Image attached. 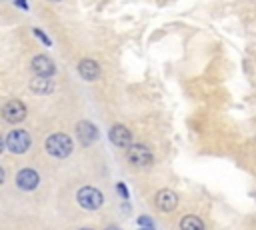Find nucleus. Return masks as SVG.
Instances as JSON below:
<instances>
[{"label":"nucleus","instance_id":"6e6552de","mask_svg":"<svg viewBox=\"0 0 256 230\" xmlns=\"http://www.w3.org/2000/svg\"><path fill=\"white\" fill-rule=\"evenodd\" d=\"M32 70L36 72V76H46V78H52L54 74V62L44 56V54H38L36 58H32Z\"/></svg>","mask_w":256,"mask_h":230},{"label":"nucleus","instance_id":"9d476101","mask_svg":"<svg viewBox=\"0 0 256 230\" xmlns=\"http://www.w3.org/2000/svg\"><path fill=\"white\" fill-rule=\"evenodd\" d=\"M108 138H110V142H112V144H116V146L124 148V146H128V144H130V140H132V134H130V130H128L126 126H122V124H116V126H112V128H110V132H108Z\"/></svg>","mask_w":256,"mask_h":230},{"label":"nucleus","instance_id":"412c9836","mask_svg":"<svg viewBox=\"0 0 256 230\" xmlns=\"http://www.w3.org/2000/svg\"><path fill=\"white\" fill-rule=\"evenodd\" d=\"M82 230H90V228H82Z\"/></svg>","mask_w":256,"mask_h":230},{"label":"nucleus","instance_id":"f257e3e1","mask_svg":"<svg viewBox=\"0 0 256 230\" xmlns=\"http://www.w3.org/2000/svg\"><path fill=\"white\" fill-rule=\"evenodd\" d=\"M46 150L48 154H52L54 158H68L72 152V140L66 134H50L46 138Z\"/></svg>","mask_w":256,"mask_h":230},{"label":"nucleus","instance_id":"7ed1b4c3","mask_svg":"<svg viewBox=\"0 0 256 230\" xmlns=\"http://www.w3.org/2000/svg\"><path fill=\"white\" fill-rule=\"evenodd\" d=\"M76 200H78V204H80L82 208H86V210H98V208L102 206V202H104V196H102L100 190H96V188H92V186H84L82 190H78Z\"/></svg>","mask_w":256,"mask_h":230},{"label":"nucleus","instance_id":"aec40b11","mask_svg":"<svg viewBox=\"0 0 256 230\" xmlns=\"http://www.w3.org/2000/svg\"><path fill=\"white\" fill-rule=\"evenodd\" d=\"M52 2H60V0H52Z\"/></svg>","mask_w":256,"mask_h":230},{"label":"nucleus","instance_id":"f3484780","mask_svg":"<svg viewBox=\"0 0 256 230\" xmlns=\"http://www.w3.org/2000/svg\"><path fill=\"white\" fill-rule=\"evenodd\" d=\"M16 4H18L22 10H28V4H26V0H16Z\"/></svg>","mask_w":256,"mask_h":230},{"label":"nucleus","instance_id":"a211bd4d","mask_svg":"<svg viewBox=\"0 0 256 230\" xmlns=\"http://www.w3.org/2000/svg\"><path fill=\"white\" fill-rule=\"evenodd\" d=\"M106 230H120V228H114V226H112V228H106Z\"/></svg>","mask_w":256,"mask_h":230},{"label":"nucleus","instance_id":"20e7f679","mask_svg":"<svg viewBox=\"0 0 256 230\" xmlns=\"http://www.w3.org/2000/svg\"><path fill=\"white\" fill-rule=\"evenodd\" d=\"M126 158H128V162H130L132 166L144 168V166H150V162H152V152H150V148L144 146V144H132V146H128Z\"/></svg>","mask_w":256,"mask_h":230},{"label":"nucleus","instance_id":"f03ea898","mask_svg":"<svg viewBox=\"0 0 256 230\" xmlns=\"http://www.w3.org/2000/svg\"><path fill=\"white\" fill-rule=\"evenodd\" d=\"M30 142L32 140H30V134L26 130H12V132H8V136L4 140L6 148L12 154H24L30 148Z\"/></svg>","mask_w":256,"mask_h":230},{"label":"nucleus","instance_id":"4468645a","mask_svg":"<svg viewBox=\"0 0 256 230\" xmlns=\"http://www.w3.org/2000/svg\"><path fill=\"white\" fill-rule=\"evenodd\" d=\"M34 36H36V38H40V40H42V44H46V46H50V44H52V42H50V38H48L42 30H38V28L34 30Z\"/></svg>","mask_w":256,"mask_h":230},{"label":"nucleus","instance_id":"f8f14e48","mask_svg":"<svg viewBox=\"0 0 256 230\" xmlns=\"http://www.w3.org/2000/svg\"><path fill=\"white\" fill-rule=\"evenodd\" d=\"M30 90L34 94H50L54 90V82L46 76H36L30 80Z\"/></svg>","mask_w":256,"mask_h":230},{"label":"nucleus","instance_id":"1a4fd4ad","mask_svg":"<svg viewBox=\"0 0 256 230\" xmlns=\"http://www.w3.org/2000/svg\"><path fill=\"white\" fill-rule=\"evenodd\" d=\"M76 136H78V140H80V144H84V146H90L96 138H98V130H96V126L92 124V122H80L78 126H76Z\"/></svg>","mask_w":256,"mask_h":230},{"label":"nucleus","instance_id":"2eb2a0df","mask_svg":"<svg viewBox=\"0 0 256 230\" xmlns=\"http://www.w3.org/2000/svg\"><path fill=\"white\" fill-rule=\"evenodd\" d=\"M138 222H140V226H142V228H152V220H150L148 216H140V218H138Z\"/></svg>","mask_w":256,"mask_h":230},{"label":"nucleus","instance_id":"423d86ee","mask_svg":"<svg viewBox=\"0 0 256 230\" xmlns=\"http://www.w3.org/2000/svg\"><path fill=\"white\" fill-rule=\"evenodd\" d=\"M154 204L158 210L162 212H172L176 206H178V196L172 192V190H160L156 196H154Z\"/></svg>","mask_w":256,"mask_h":230},{"label":"nucleus","instance_id":"0eeeda50","mask_svg":"<svg viewBox=\"0 0 256 230\" xmlns=\"http://www.w3.org/2000/svg\"><path fill=\"white\" fill-rule=\"evenodd\" d=\"M38 180L40 178H38V172L34 168H24L16 176V184L20 190H34L38 186Z\"/></svg>","mask_w":256,"mask_h":230},{"label":"nucleus","instance_id":"dca6fc26","mask_svg":"<svg viewBox=\"0 0 256 230\" xmlns=\"http://www.w3.org/2000/svg\"><path fill=\"white\" fill-rule=\"evenodd\" d=\"M118 192H120L122 198H128V190H126V186H124L122 182H118Z\"/></svg>","mask_w":256,"mask_h":230},{"label":"nucleus","instance_id":"39448f33","mask_svg":"<svg viewBox=\"0 0 256 230\" xmlns=\"http://www.w3.org/2000/svg\"><path fill=\"white\" fill-rule=\"evenodd\" d=\"M2 116H4V120L10 122V124L22 122L24 116H26V106H24L20 100H10V102H6V106L2 108Z\"/></svg>","mask_w":256,"mask_h":230},{"label":"nucleus","instance_id":"6ab92c4d","mask_svg":"<svg viewBox=\"0 0 256 230\" xmlns=\"http://www.w3.org/2000/svg\"><path fill=\"white\" fill-rule=\"evenodd\" d=\"M140 230H152V228H140Z\"/></svg>","mask_w":256,"mask_h":230},{"label":"nucleus","instance_id":"ddd939ff","mask_svg":"<svg viewBox=\"0 0 256 230\" xmlns=\"http://www.w3.org/2000/svg\"><path fill=\"white\" fill-rule=\"evenodd\" d=\"M180 230H204V224L198 216L194 214H188L180 220Z\"/></svg>","mask_w":256,"mask_h":230},{"label":"nucleus","instance_id":"9b49d317","mask_svg":"<svg viewBox=\"0 0 256 230\" xmlns=\"http://www.w3.org/2000/svg\"><path fill=\"white\" fill-rule=\"evenodd\" d=\"M78 72L84 80H96L100 76V66L94 60H82L78 64Z\"/></svg>","mask_w":256,"mask_h":230}]
</instances>
